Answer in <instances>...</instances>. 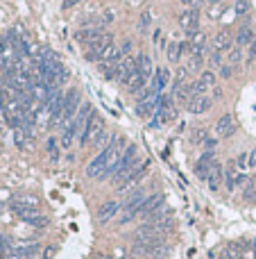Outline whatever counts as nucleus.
Here are the masks:
<instances>
[{"label":"nucleus","mask_w":256,"mask_h":259,"mask_svg":"<svg viewBox=\"0 0 256 259\" xmlns=\"http://www.w3.org/2000/svg\"><path fill=\"white\" fill-rule=\"evenodd\" d=\"M79 107H82V93H79L77 89H71V91L66 93L64 109H61V114L53 120V125H57V127H61V130H66V127L71 125V120L75 119V114H77Z\"/></svg>","instance_id":"nucleus-1"},{"label":"nucleus","mask_w":256,"mask_h":259,"mask_svg":"<svg viewBox=\"0 0 256 259\" xmlns=\"http://www.w3.org/2000/svg\"><path fill=\"white\" fill-rule=\"evenodd\" d=\"M113 46V34L111 32H102L100 30L95 37L91 39V43L86 46V60L89 61H98L102 55H105L107 48Z\"/></svg>","instance_id":"nucleus-2"},{"label":"nucleus","mask_w":256,"mask_h":259,"mask_svg":"<svg viewBox=\"0 0 256 259\" xmlns=\"http://www.w3.org/2000/svg\"><path fill=\"white\" fill-rule=\"evenodd\" d=\"M102 130H105V120H102V116H100L98 112H93L91 119L86 120L84 132L79 134V143H82V146H89V141L95 139V137H98Z\"/></svg>","instance_id":"nucleus-3"},{"label":"nucleus","mask_w":256,"mask_h":259,"mask_svg":"<svg viewBox=\"0 0 256 259\" xmlns=\"http://www.w3.org/2000/svg\"><path fill=\"white\" fill-rule=\"evenodd\" d=\"M91 114H93L91 105H89V102H84V105H82V107L77 109V114H75V119L71 120V125L66 127V132H71L73 137H79V134L84 132L86 120L91 119Z\"/></svg>","instance_id":"nucleus-4"},{"label":"nucleus","mask_w":256,"mask_h":259,"mask_svg":"<svg viewBox=\"0 0 256 259\" xmlns=\"http://www.w3.org/2000/svg\"><path fill=\"white\" fill-rule=\"evenodd\" d=\"M147 168H150V159L145 157V159H141V161L136 164V166H134V171L129 173V178H127L125 182H123V184L118 186V191H120V193H125V191H129L131 186H136L138 182H141V179L145 178V173H147Z\"/></svg>","instance_id":"nucleus-5"},{"label":"nucleus","mask_w":256,"mask_h":259,"mask_svg":"<svg viewBox=\"0 0 256 259\" xmlns=\"http://www.w3.org/2000/svg\"><path fill=\"white\" fill-rule=\"evenodd\" d=\"M164 202H165V196L164 193H152V196H147L145 198V202L141 205V209H138V219H147V216H152V214L157 212V209H161L164 207Z\"/></svg>","instance_id":"nucleus-6"},{"label":"nucleus","mask_w":256,"mask_h":259,"mask_svg":"<svg viewBox=\"0 0 256 259\" xmlns=\"http://www.w3.org/2000/svg\"><path fill=\"white\" fill-rule=\"evenodd\" d=\"M86 178H91V179L107 178V153L105 150H102L95 159H91V164L86 166Z\"/></svg>","instance_id":"nucleus-7"},{"label":"nucleus","mask_w":256,"mask_h":259,"mask_svg":"<svg viewBox=\"0 0 256 259\" xmlns=\"http://www.w3.org/2000/svg\"><path fill=\"white\" fill-rule=\"evenodd\" d=\"M197 25H200V14L197 9H184V12L179 14V27L184 30V32H195Z\"/></svg>","instance_id":"nucleus-8"},{"label":"nucleus","mask_w":256,"mask_h":259,"mask_svg":"<svg viewBox=\"0 0 256 259\" xmlns=\"http://www.w3.org/2000/svg\"><path fill=\"white\" fill-rule=\"evenodd\" d=\"M236 132V123H234V116L231 114H222L216 123V134L218 137H231Z\"/></svg>","instance_id":"nucleus-9"},{"label":"nucleus","mask_w":256,"mask_h":259,"mask_svg":"<svg viewBox=\"0 0 256 259\" xmlns=\"http://www.w3.org/2000/svg\"><path fill=\"white\" fill-rule=\"evenodd\" d=\"M118 209H120V205L116 202V200H107V202H102L100 205V209H98V223H109V220L118 214Z\"/></svg>","instance_id":"nucleus-10"},{"label":"nucleus","mask_w":256,"mask_h":259,"mask_svg":"<svg viewBox=\"0 0 256 259\" xmlns=\"http://www.w3.org/2000/svg\"><path fill=\"white\" fill-rule=\"evenodd\" d=\"M222 179H224V171H222V166H220V161H213V164H211V171H209V178H206L211 191H218L220 184H222Z\"/></svg>","instance_id":"nucleus-11"},{"label":"nucleus","mask_w":256,"mask_h":259,"mask_svg":"<svg viewBox=\"0 0 256 259\" xmlns=\"http://www.w3.org/2000/svg\"><path fill=\"white\" fill-rule=\"evenodd\" d=\"M211 107V100L206 96H193L188 102H186V109L191 114H206Z\"/></svg>","instance_id":"nucleus-12"},{"label":"nucleus","mask_w":256,"mask_h":259,"mask_svg":"<svg viewBox=\"0 0 256 259\" xmlns=\"http://www.w3.org/2000/svg\"><path fill=\"white\" fill-rule=\"evenodd\" d=\"M238 179H240V175H238L236 161H229V164H227V168H224V184H227V189H229V191H234V189H236Z\"/></svg>","instance_id":"nucleus-13"},{"label":"nucleus","mask_w":256,"mask_h":259,"mask_svg":"<svg viewBox=\"0 0 256 259\" xmlns=\"http://www.w3.org/2000/svg\"><path fill=\"white\" fill-rule=\"evenodd\" d=\"M231 43H234V37H231L227 30H222V32H218L216 37H213V48H216L218 53H224V50H229Z\"/></svg>","instance_id":"nucleus-14"},{"label":"nucleus","mask_w":256,"mask_h":259,"mask_svg":"<svg viewBox=\"0 0 256 259\" xmlns=\"http://www.w3.org/2000/svg\"><path fill=\"white\" fill-rule=\"evenodd\" d=\"M39 207V198L34 196H18L12 200V209H37Z\"/></svg>","instance_id":"nucleus-15"},{"label":"nucleus","mask_w":256,"mask_h":259,"mask_svg":"<svg viewBox=\"0 0 256 259\" xmlns=\"http://www.w3.org/2000/svg\"><path fill=\"white\" fill-rule=\"evenodd\" d=\"M143 84H145V78L141 75V71H134L125 82V86H127V91L129 93H138V89H143Z\"/></svg>","instance_id":"nucleus-16"},{"label":"nucleus","mask_w":256,"mask_h":259,"mask_svg":"<svg viewBox=\"0 0 256 259\" xmlns=\"http://www.w3.org/2000/svg\"><path fill=\"white\" fill-rule=\"evenodd\" d=\"M168 80H170V71H168V68H157V71H154V78H152V84L161 91V89H165Z\"/></svg>","instance_id":"nucleus-17"},{"label":"nucleus","mask_w":256,"mask_h":259,"mask_svg":"<svg viewBox=\"0 0 256 259\" xmlns=\"http://www.w3.org/2000/svg\"><path fill=\"white\" fill-rule=\"evenodd\" d=\"M254 39H256L254 30H252L250 25H245V27H240L238 34H236V46H247V43H252Z\"/></svg>","instance_id":"nucleus-18"},{"label":"nucleus","mask_w":256,"mask_h":259,"mask_svg":"<svg viewBox=\"0 0 256 259\" xmlns=\"http://www.w3.org/2000/svg\"><path fill=\"white\" fill-rule=\"evenodd\" d=\"M138 71H141V75L145 78V82H150L152 78H154V68H152L150 57H141V61H138Z\"/></svg>","instance_id":"nucleus-19"},{"label":"nucleus","mask_w":256,"mask_h":259,"mask_svg":"<svg viewBox=\"0 0 256 259\" xmlns=\"http://www.w3.org/2000/svg\"><path fill=\"white\" fill-rule=\"evenodd\" d=\"M27 139H30V134H27L23 127H16V130H14V141H16V146L18 148H25Z\"/></svg>","instance_id":"nucleus-20"},{"label":"nucleus","mask_w":256,"mask_h":259,"mask_svg":"<svg viewBox=\"0 0 256 259\" xmlns=\"http://www.w3.org/2000/svg\"><path fill=\"white\" fill-rule=\"evenodd\" d=\"M202 64H204V55H191V61H188V71H191V73H200Z\"/></svg>","instance_id":"nucleus-21"},{"label":"nucleus","mask_w":256,"mask_h":259,"mask_svg":"<svg viewBox=\"0 0 256 259\" xmlns=\"http://www.w3.org/2000/svg\"><path fill=\"white\" fill-rule=\"evenodd\" d=\"M107 141H109V134H107V130H102V132H100L98 137L91 141V146L100 148V150H105V148H109V146H107Z\"/></svg>","instance_id":"nucleus-22"},{"label":"nucleus","mask_w":256,"mask_h":259,"mask_svg":"<svg viewBox=\"0 0 256 259\" xmlns=\"http://www.w3.org/2000/svg\"><path fill=\"white\" fill-rule=\"evenodd\" d=\"M250 0H236V5H234V14L236 16H245V14L250 12Z\"/></svg>","instance_id":"nucleus-23"},{"label":"nucleus","mask_w":256,"mask_h":259,"mask_svg":"<svg viewBox=\"0 0 256 259\" xmlns=\"http://www.w3.org/2000/svg\"><path fill=\"white\" fill-rule=\"evenodd\" d=\"M200 80H202L206 86H216L218 78H216V73H213V71H202V73H200Z\"/></svg>","instance_id":"nucleus-24"},{"label":"nucleus","mask_w":256,"mask_h":259,"mask_svg":"<svg viewBox=\"0 0 256 259\" xmlns=\"http://www.w3.org/2000/svg\"><path fill=\"white\" fill-rule=\"evenodd\" d=\"M240 61H243V48L236 46L229 53V64H231V66H236V64H240Z\"/></svg>","instance_id":"nucleus-25"},{"label":"nucleus","mask_w":256,"mask_h":259,"mask_svg":"<svg viewBox=\"0 0 256 259\" xmlns=\"http://www.w3.org/2000/svg\"><path fill=\"white\" fill-rule=\"evenodd\" d=\"M206 89H209V86L204 84L202 80L191 82V91H193V96H204V93H206Z\"/></svg>","instance_id":"nucleus-26"},{"label":"nucleus","mask_w":256,"mask_h":259,"mask_svg":"<svg viewBox=\"0 0 256 259\" xmlns=\"http://www.w3.org/2000/svg\"><path fill=\"white\" fill-rule=\"evenodd\" d=\"M168 60H170L172 64L179 61V46L177 43H170V48H168Z\"/></svg>","instance_id":"nucleus-27"},{"label":"nucleus","mask_w":256,"mask_h":259,"mask_svg":"<svg viewBox=\"0 0 256 259\" xmlns=\"http://www.w3.org/2000/svg\"><path fill=\"white\" fill-rule=\"evenodd\" d=\"M46 150H48V155H50L53 159H57V141H55V139H48Z\"/></svg>","instance_id":"nucleus-28"},{"label":"nucleus","mask_w":256,"mask_h":259,"mask_svg":"<svg viewBox=\"0 0 256 259\" xmlns=\"http://www.w3.org/2000/svg\"><path fill=\"white\" fill-rule=\"evenodd\" d=\"M150 14H147V12H143V14H141V19H138V30H145V27H147V25H150Z\"/></svg>","instance_id":"nucleus-29"},{"label":"nucleus","mask_w":256,"mask_h":259,"mask_svg":"<svg viewBox=\"0 0 256 259\" xmlns=\"http://www.w3.org/2000/svg\"><path fill=\"white\" fill-rule=\"evenodd\" d=\"M73 139H75V137H73L71 132H66V130H64V134H61V146H64V148H71L73 146Z\"/></svg>","instance_id":"nucleus-30"},{"label":"nucleus","mask_w":256,"mask_h":259,"mask_svg":"<svg viewBox=\"0 0 256 259\" xmlns=\"http://www.w3.org/2000/svg\"><path fill=\"white\" fill-rule=\"evenodd\" d=\"M220 75H222L224 80H229L231 75H234V66H231V64H227V66H222V68H220Z\"/></svg>","instance_id":"nucleus-31"},{"label":"nucleus","mask_w":256,"mask_h":259,"mask_svg":"<svg viewBox=\"0 0 256 259\" xmlns=\"http://www.w3.org/2000/svg\"><path fill=\"white\" fill-rule=\"evenodd\" d=\"M193 139L195 141H206V130H204V127H200V130H195V132H193Z\"/></svg>","instance_id":"nucleus-32"},{"label":"nucleus","mask_w":256,"mask_h":259,"mask_svg":"<svg viewBox=\"0 0 256 259\" xmlns=\"http://www.w3.org/2000/svg\"><path fill=\"white\" fill-rule=\"evenodd\" d=\"M220 64H222V53H213L211 55V66H220Z\"/></svg>","instance_id":"nucleus-33"},{"label":"nucleus","mask_w":256,"mask_h":259,"mask_svg":"<svg viewBox=\"0 0 256 259\" xmlns=\"http://www.w3.org/2000/svg\"><path fill=\"white\" fill-rule=\"evenodd\" d=\"M177 46H179V53H182V55H191V53H188V50H193L191 41H182V43H177Z\"/></svg>","instance_id":"nucleus-34"},{"label":"nucleus","mask_w":256,"mask_h":259,"mask_svg":"<svg viewBox=\"0 0 256 259\" xmlns=\"http://www.w3.org/2000/svg\"><path fill=\"white\" fill-rule=\"evenodd\" d=\"M247 166H250V168H254V166H256V148L247 153Z\"/></svg>","instance_id":"nucleus-35"},{"label":"nucleus","mask_w":256,"mask_h":259,"mask_svg":"<svg viewBox=\"0 0 256 259\" xmlns=\"http://www.w3.org/2000/svg\"><path fill=\"white\" fill-rule=\"evenodd\" d=\"M113 19H116V16H113V12H111V9H107V12L102 14V25H107V23H111Z\"/></svg>","instance_id":"nucleus-36"},{"label":"nucleus","mask_w":256,"mask_h":259,"mask_svg":"<svg viewBox=\"0 0 256 259\" xmlns=\"http://www.w3.org/2000/svg\"><path fill=\"white\" fill-rule=\"evenodd\" d=\"M184 5H188V9H197V7L202 5V0H182Z\"/></svg>","instance_id":"nucleus-37"},{"label":"nucleus","mask_w":256,"mask_h":259,"mask_svg":"<svg viewBox=\"0 0 256 259\" xmlns=\"http://www.w3.org/2000/svg\"><path fill=\"white\" fill-rule=\"evenodd\" d=\"M250 60H252V61L256 60V39L250 43Z\"/></svg>","instance_id":"nucleus-38"},{"label":"nucleus","mask_w":256,"mask_h":259,"mask_svg":"<svg viewBox=\"0 0 256 259\" xmlns=\"http://www.w3.org/2000/svg\"><path fill=\"white\" fill-rule=\"evenodd\" d=\"M82 0H64V9H71V7H75V5H79Z\"/></svg>","instance_id":"nucleus-39"},{"label":"nucleus","mask_w":256,"mask_h":259,"mask_svg":"<svg viewBox=\"0 0 256 259\" xmlns=\"http://www.w3.org/2000/svg\"><path fill=\"white\" fill-rule=\"evenodd\" d=\"M53 255H55V248H46V253H43L41 259H53Z\"/></svg>","instance_id":"nucleus-40"},{"label":"nucleus","mask_w":256,"mask_h":259,"mask_svg":"<svg viewBox=\"0 0 256 259\" xmlns=\"http://www.w3.org/2000/svg\"><path fill=\"white\" fill-rule=\"evenodd\" d=\"M218 14H220V7L211 5V19H218Z\"/></svg>","instance_id":"nucleus-41"},{"label":"nucleus","mask_w":256,"mask_h":259,"mask_svg":"<svg viewBox=\"0 0 256 259\" xmlns=\"http://www.w3.org/2000/svg\"><path fill=\"white\" fill-rule=\"evenodd\" d=\"M216 143H218L216 139H206V141H204V146H206V148H216Z\"/></svg>","instance_id":"nucleus-42"},{"label":"nucleus","mask_w":256,"mask_h":259,"mask_svg":"<svg viewBox=\"0 0 256 259\" xmlns=\"http://www.w3.org/2000/svg\"><path fill=\"white\" fill-rule=\"evenodd\" d=\"M206 2H209V5H220L222 0H206Z\"/></svg>","instance_id":"nucleus-43"},{"label":"nucleus","mask_w":256,"mask_h":259,"mask_svg":"<svg viewBox=\"0 0 256 259\" xmlns=\"http://www.w3.org/2000/svg\"><path fill=\"white\" fill-rule=\"evenodd\" d=\"M95 259H109V257H105V255H98V257H95Z\"/></svg>","instance_id":"nucleus-44"}]
</instances>
